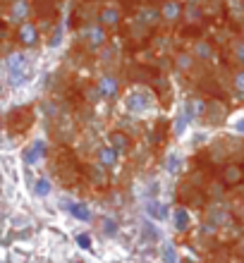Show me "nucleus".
Instances as JSON below:
<instances>
[{
  "mask_svg": "<svg viewBox=\"0 0 244 263\" xmlns=\"http://www.w3.org/2000/svg\"><path fill=\"white\" fill-rule=\"evenodd\" d=\"M5 70L10 86H24L32 77V60L26 53H10L5 58Z\"/></svg>",
  "mask_w": 244,
  "mask_h": 263,
  "instance_id": "1",
  "label": "nucleus"
},
{
  "mask_svg": "<svg viewBox=\"0 0 244 263\" xmlns=\"http://www.w3.org/2000/svg\"><path fill=\"white\" fill-rule=\"evenodd\" d=\"M151 103H154V96H151L146 88H132V91L124 96V108H127V112H132V115H144V112H148Z\"/></svg>",
  "mask_w": 244,
  "mask_h": 263,
  "instance_id": "2",
  "label": "nucleus"
},
{
  "mask_svg": "<svg viewBox=\"0 0 244 263\" xmlns=\"http://www.w3.org/2000/svg\"><path fill=\"white\" fill-rule=\"evenodd\" d=\"M32 17V0H10L8 12H5V22L10 26H20Z\"/></svg>",
  "mask_w": 244,
  "mask_h": 263,
  "instance_id": "3",
  "label": "nucleus"
},
{
  "mask_svg": "<svg viewBox=\"0 0 244 263\" xmlns=\"http://www.w3.org/2000/svg\"><path fill=\"white\" fill-rule=\"evenodd\" d=\"M41 41V32H38V24L26 20L17 26V44L22 48H34V46Z\"/></svg>",
  "mask_w": 244,
  "mask_h": 263,
  "instance_id": "4",
  "label": "nucleus"
},
{
  "mask_svg": "<svg viewBox=\"0 0 244 263\" xmlns=\"http://www.w3.org/2000/svg\"><path fill=\"white\" fill-rule=\"evenodd\" d=\"M96 94H98V98H103V100H112L120 94V82H118V77L103 74V77L98 79V84H96Z\"/></svg>",
  "mask_w": 244,
  "mask_h": 263,
  "instance_id": "5",
  "label": "nucleus"
},
{
  "mask_svg": "<svg viewBox=\"0 0 244 263\" xmlns=\"http://www.w3.org/2000/svg\"><path fill=\"white\" fill-rule=\"evenodd\" d=\"M84 41H86V46H89L91 50L103 48L106 41H108L106 26H100V24H86V26H84Z\"/></svg>",
  "mask_w": 244,
  "mask_h": 263,
  "instance_id": "6",
  "label": "nucleus"
},
{
  "mask_svg": "<svg viewBox=\"0 0 244 263\" xmlns=\"http://www.w3.org/2000/svg\"><path fill=\"white\" fill-rule=\"evenodd\" d=\"M182 14H184V8H182L180 0H163L160 2V20L163 22L175 24L182 20Z\"/></svg>",
  "mask_w": 244,
  "mask_h": 263,
  "instance_id": "7",
  "label": "nucleus"
},
{
  "mask_svg": "<svg viewBox=\"0 0 244 263\" xmlns=\"http://www.w3.org/2000/svg\"><path fill=\"white\" fill-rule=\"evenodd\" d=\"M244 180V168L240 163H228L220 170V184L222 186H237Z\"/></svg>",
  "mask_w": 244,
  "mask_h": 263,
  "instance_id": "8",
  "label": "nucleus"
},
{
  "mask_svg": "<svg viewBox=\"0 0 244 263\" xmlns=\"http://www.w3.org/2000/svg\"><path fill=\"white\" fill-rule=\"evenodd\" d=\"M60 208H65L67 213H72V218L82 220V222H91V208L86 206V204H79V201L62 198V201H60Z\"/></svg>",
  "mask_w": 244,
  "mask_h": 263,
  "instance_id": "9",
  "label": "nucleus"
},
{
  "mask_svg": "<svg viewBox=\"0 0 244 263\" xmlns=\"http://www.w3.org/2000/svg\"><path fill=\"white\" fill-rule=\"evenodd\" d=\"M96 158H98V165H103L106 170H115V168H118V163H120V154L112 148L110 144L100 146L98 151H96Z\"/></svg>",
  "mask_w": 244,
  "mask_h": 263,
  "instance_id": "10",
  "label": "nucleus"
},
{
  "mask_svg": "<svg viewBox=\"0 0 244 263\" xmlns=\"http://www.w3.org/2000/svg\"><path fill=\"white\" fill-rule=\"evenodd\" d=\"M108 144H110L118 154H124V151L132 148V139H130V134H124V132H120V130L108 134Z\"/></svg>",
  "mask_w": 244,
  "mask_h": 263,
  "instance_id": "11",
  "label": "nucleus"
},
{
  "mask_svg": "<svg viewBox=\"0 0 244 263\" xmlns=\"http://www.w3.org/2000/svg\"><path fill=\"white\" fill-rule=\"evenodd\" d=\"M41 156H46V142L44 139H36V142L24 151V163L26 165H36L41 160Z\"/></svg>",
  "mask_w": 244,
  "mask_h": 263,
  "instance_id": "12",
  "label": "nucleus"
},
{
  "mask_svg": "<svg viewBox=\"0 0 244 263\" xmlns=\"http://www.w3.org/2000/svg\"><path fill=\"white\" fill-rule=\"evenodd\" d=\"M120 10H118V8H103V10L98 12V24L100 26H106V29H108V26H110V29H115V26H118V24H120Z\"/></svg>",
  "mask_w": 244,
  "mask_h": 263,
  "instance_id": "13",
  "label": "nucleus"
},
{
  "mask_svg": "<svg viewBox=\"0 0 244 263\" xmlns=\"http://www.w3.org/2000/svg\"><path fill=\"white\" fill-rule=\"evenodd\" d=\"M172 220H175V228L180 232H187L189 228V210L184 206H178V208L172 210Z\"/></svg>",
  "mask_w": 244,
  "mask_h": 263,
  "instance_id": "14",
  "label": "nucleus"
},
{
  "mask_svg": "<svg viewBox=\"0 0 244 263\" xmlns=\"http://www.w3.org/2000/svg\"><path fill=\"white\" fill-rule=\"evenodd\" d=\"M146 210H148V216H151L154 220H166L168 218V206L158 204V201H148Z\"/></svg>",
  "mask_w": 244,
  "mask_h": 263,
  "instance_id": "15",
  "label": "nucleus"
},
{
  "mask_svg": "<svg viewBox=\"0 0 244 263\" xmlns=\"http://www.w3.org/2000/svg\"><path fill=\"white\" fill-rule=\"evenodd\" d=\"M50 192H53V184H50L48 177H38V180L34 182V194H36V196H48Z\"/></svg>",
  "mask_w": 244,
  "mask_h": 263,
  "instance_id": "16",
  "label": "nucleus"
},
{
  "mask_svg": "<svg viewBox=\"0 0 244 263\" xmlns=\"http://www.w3.org/2000/svg\"><path fill=\"white\" fill-rule=\"evenodd\" d=\"M194 53H196V58H201V60H211V58H213V48H211V44H206V41H196Z\"/></svg>",
  "mask_w": 244,
  "mask_h": 263,
  "instance_id": "17",
  "label": "nucleus"
},
{
  "mask_svg": "<svg viewBox=\"0 0 244 263\" xmlns=\"http://www.w3.org/2000/svg\"><path fill=\"white\" fill-rule=\"evenodd\" d=\"M106 172H108V170H106L103 165H96V168L91 170V180H94L98 186H106L108 184V175H106Z\"/></svg>",
  "mask_w": 244,
  "mask_h": 263,
  "instance_id": "18",
  "label": "nucleus"
},
{
  "mask_svg": "<svg viewBox=\"0 0 244 263\" xmlns=\"http://www.w3.org/2000/svg\"><path fill=\"white\" fill-rule=\"evenodd\" d=\"M232 86L240 96H244V67L242 70H237V72L232 74Z\"/></svg>",
  "mask_w": 244,
  "mask_h": 263,
  "instance_id": "19",
  "label": "nucleus"
},
{
  "mask_svg": "<svg viewBox=\"0 0 244 263\" xmlns=\"http://www.w3.org/2000/svg\"><path fill=\"white\" fill-rule=\"evenodd\" d=\"M180 168V156L178 154H170V158H168V172L170 175H175Z\"/></svg>",
  "mask_w": 244,
  "mask_h": 263,
  "instance_id": "20",
  "label": "nucleus"
},
{
  "mask_svg": "<svg viewBox=\"0 0 244 263\" xmlns=\"http://www.w3.org/2000/svg\"><path fill=\"white\" fill-rule=\"evenodd\" d=\"M232 50H234V60H237V62L244 67V41H237Z\"/></svg>",
  "mask_w": 244,
  "mask_h": 263,
  "instance_id": "21",
  "label": "nucleus"
},
{
  "mask_svg": "<svg viewBox=\"0 0 244 263\" xmlns=\"http://www.w3.org/2000/svg\"><path fill=\"white\" fill-rule=\"evenodd\" d=\"M192 65H194V58H192V55H180L178 58L180 70H192Z\"/></svg>",
  "mask_w": 244,
  "mask_h": 263,
  "instance_id": "22",
  "label": "nucleus"
},
{
  "mask_svg": "<svg viewBox=\"0 0 244 263\" xmlns=\"http://www.w3.org/2000/svg\"><path fill=\"white\" fill-rule=\"evenodd\" d=\"M163 261L166 263H178V254H175V249H172L170 244L163 249Z\"/></svg>",
  "mask_w": 244,
  "mask_h": 263,
  "instance_id": "23",
  "label": "nucleus"
},
{
  "mask_svg": "<svg viewBox=\"0 0 244 263\" xmlns=\"http://www.w3.org/2000/svg\"><path fill=\"white\" fill-rule=\"evenodd\" d=\"M103 230H106V234H115V232H118V225H115V220L103 218Z\"/></svg>",
  "mask_w": 244,
  "mask_h": 263,
  "instance_id": "24",
  "label": "nucleus"
},
{
  "mask_svg": "<svg viewBox=\"0 0 244 263\" xmlns=\"http://www.w3.org/2000/svg\"><path fill=\"white\" fill-rule=\"evenodd\" d=\"M77 244L82 246V249H91V244H94V242H91L89 234H79V237H77Z\"/></svg>",
  "mask_w": 244,
  "mask_h": 263,
  "instance_id": "25",
  "label": "nucleus"
},
{
  "mask_svg": "<svg viewBox=\"0 0 244 263\" xmlns=\"http://www.w3.org/2000/svg\"><path fill=\"white\" fill-rule=\"evenodd\" d=\"M8 38V22H0V41Z\"/></svg>",
  "mask_w": 244,
  "mask_h": 263,
  "instance_id": "26",
  "label": "nucleus"
},
{
  "mask_svg": "<svg viewBox=\"0 0 244 263\" xmlns=\"http://www.w3.org/2000/svg\"><path fill=\"white\" fill-rule=\"evenodd\" d=\"M234 132H237V134H244V120L234 122Z\"/></svg>",
  "mask_w": 244,
  "mask_h": 263,
  "instance_id": "27",
  "label": "nucleus"
},
{
  "mask_svg": "<svg viewBox=\"0 0 244 263\" xmlns=\"http://www.w3.org/2000/svg\"><path fill=\"white\" fill-rule=\"evenodd\" d=\"M237 249H240V254L244 256V237H240V242H237Z\"/></svg>",
  "mask_w": 244,
  "mask_h": 263,
  "instance_id": "28",
  "label": "nucleus"
},
{
  "mask_svg": "<svg viewBox=\"0 0 244 263\" xmlns=\"http://www.w3.org/2000/svg\"><path fill=\"white\" fill-rule=\"evenodd\" d=\"M240 8H242V12H244V0H240Z\"/></svg>",
  "mask_w": 244,
  "mask_h": 263,
  "instance_id": "29",
  "label": "nucleus"
},
{
  "mask_svg": "<svg viewBox=\"0 0 244 263\" xmlns=\"http://www.w3.org/2000/svg\"><path fill=\"white\" fill-rule=\"evenodd\" d=\"M242 41H244V22H242Z\"/></svg>",
  "mask_w": 244,
  "mask_h": 263,
  "instance_id": "30",
  "label": "nucleus"
}]
</instances>
